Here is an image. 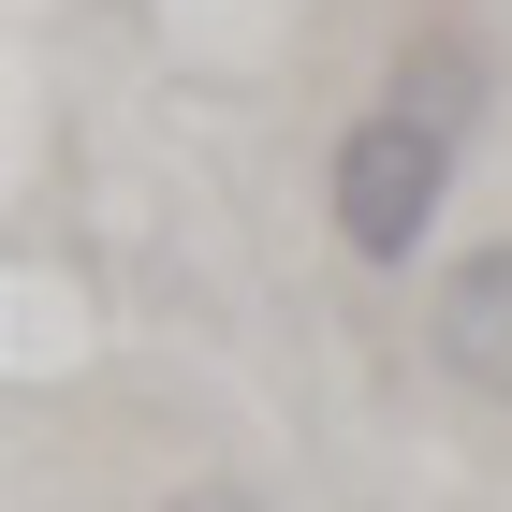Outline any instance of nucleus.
<instances>
[{"label":"nucleus","mask_w":512,"mask_h":512,"mask_svg":"<svg viewBox=\"0 0 512 512\" xmlns=\"http://www.w3.org/2000/svg\"><path fill=\"white\" fill-rule=\"evenodd\" d=\"M439 191H454V132L410 118V103L352 118V132H337V176H322V205H337V249H352V264H410V249L439 235Z\"/></svg>","instance_id":"obj_1"},{"label":"nucleus","mask_w":512,"mask_h":512,"mask_svg":"<svg viewBox=\"0 0 512 512\" xmlns=\"http://www.w3.org/2000/svg\"><path fill=\"white\" fill-rule=\"evenodd\" d=\"M425 352H439V381H469V395H498V410H512V235L469 249V264L439 278Z\"/></svg>","instance_id":"obj_2"},{"label":"nucleus","mask_w":512,"mask_h":512,"mask_svg":"<svg viewBox=\"0 0 512 512\" xmlns=\"http://www.w3.org/2000/svg\"><path fill=\"white\" fill-rule=\"evenodd\" d=\"M381 103H410V118H439V132H454V147H469V132H483V44L425 30V44H410V59H395V88H381Z\"/></svg>","instance_id":"obj_3"},{"label":"nucleus","mask_w":512,"mask_h":512,"mask_svg":"<svg viewBox=\"0 0 512 512\" xmlns=\"http://www.w3.org/2000/svg\"><path fill=\"white\" fill-rule=\"evenodd\" d=\"M161 512H264V498H249V483H176Z\"/></svg>","instance_id":"obj_4"}]
</instances>
